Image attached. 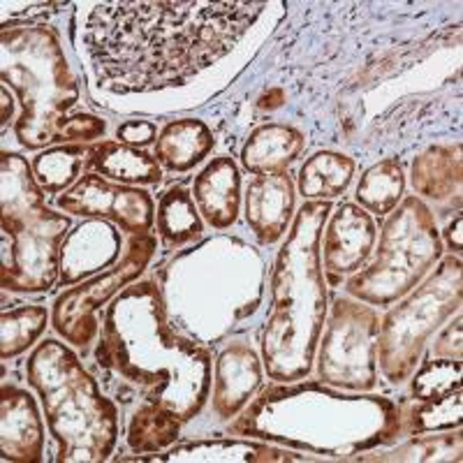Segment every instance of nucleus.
I'll return each instance as SVG.
<instances>
[{
  "instance_id": "1",
  "label": "nucleus",
  "mask_w": 463,
  "mask_h": 463,
  "mask_svg": "<svg viewBox=\"0 0 463 463\" xmlns=\"http://www.w3.org/2000/svg\"><path fill=\"white\" fill-rule=\"evenodd\" d=\"M267 3H100L84 24V47L100 89L153 93L184 86L225 58Z\"/></svg>"
},
{
  "instance_id": "2",
  "label": "nucleus",
  "mask_w": 463,
  "mask_h": 463,
  "mask_svg": "<svg viewBox=\"0 0 463 463\" xmlns=\"http://www.w3.org/2000/svg\"><path fill=\"white\" fill-rule=\"evenodd\" d=\"M95 359L107 387L126 403L139 396L188 421L209 401L211 350L169 322L153 280L130 285L109 301Z\"/></svg>"
},
{
  "instance_id": "3",
  "label": "nucleus",
  "mask_w": 463,
  "mask_h": 463,
  "mask_svg": "<svg viewBox=\"0 0 463 463\" xmlns=\"http://www.w3.org/2000/svg\"><path fill=\"white\" fill-rule=\"evenodd\" d=\"M289 384L262 390L230 431L325 457L359 454L401 433V408L394 401L369 392L343 394L322 383Z\"/></svg>"
},
{
  "instance_id": "4",
  "label": "nucleus",
  "mask_w": 463,
  "mask_h": 463,
  "mask_svg": "<svg viewBox=\"0 0 463 463\" xmlns=\"http://www.w3.org/2000/svg\"><path fill=\"white\" fill-rule=\"evenodd\" d=\"M332 211V202H304L276 255L271 313L262 329L264 371L276 383H297L313 371L329 311L320 241Z\"/></svg>"
},
{
  "instance_id": "5",
  "label": "nucleus",
  "mask_w": 463,
  "mask_h": 463,
  "mask_svg": "<svg viewBox=\"0 0 463 463\" xmlns=\"http://www.w3.org/2000/svg\"><path fill=\"white\" fill-rule=\"evenodd\" d=\"M26 380L43 401L56 461L100 463L111 457L118 408L65 343H40L26 362Z\"/></svg>"
},
{
  "instance_id": "6",
  "label": "nucleus",
  "mask_w": 463,
  "mask_h": 463,
  "mask_svg": "<svg viewBox=\"0 0 463 463\" xmlns=\"http://www.w3.org/2000/svg\"><path fill=\"white\" fill-rule=\"evenodd\" d=\"M0 285L35 295L61 280V250L70 234L65 213L47 206L33 165L19 153H0Z\"/></svg>"
},
{
  "instance_id": "7",
  "label": "nucleus",
  "mask_w": 463,
  "mask_h": 463,
  "mask_svg": "<svg viewBox=\"0 0 463 463\" xmlns=\"http://www.w3.org/2000/svg\"><path fill=\"white\" fill-rule=\"evenodd\" d=\"M0 77L22 105L14 123L16 142L26 151L56 144L68 111L80 102V81L70 70L58 33L33 22L3 26Z\"/></svg>"
},
{
  "instance_id": "8",
  "label": "nucleus",
  "mask_w": 463,
  "mask_h": 463,
  "mask_svg": "<svg viewBox=\"0 0 463 463\" xmlns=\"http://www.w3.org/2000/svg\"><path fill=\"white\" fill-rule=\"evenodd\" d=\"M442 253L445 243L431 209L421 197H403L380 230L375 260L345 280V292L364 304L387 308L427 279Z\"/></svg>"
},
{
  "instance_id": "9",
  "label": "nucleus",
  "mask_w": 463,
  "mask_h": 463,
  "mask_svg": "<svg viewBox=\"0 0 463 463\" xmlns=\"http://www.w3.org/2000/svg\"><path fill=\"white\" fill-rule=\"evenodd\" d=\"M463 264L458 255L438 262L427 279L399 299L380 320L378 366L392 384H403L415 373L429 338L452 316L461 313Z\"/></svg>"
},
{
  "instance_id": "10",
  "label": "nucleus",
  "mask_w": 463,
  "mask_h": 463,
  "mask_svg": "<svg viewBox=\"0 0 463 463\" xmlns=\"http://www.w3.org/2000/svg\"><path fill=\"white\" fill-rule=\"evenodd\" d=\"M380 316L373 306L338 297L317 343V378L343 392L378 387Z\"/></svg>"
},
{
  "instance_id": "11",
  "label": "nucleus",
  "mask_w": 463,
  "mask_h": 463,
  "mask_svg": "<svg viewBox=\"0 0 463 463\" xmlns=\"http://www.w3.org/2000/svg\"><path fill=\"white\" fill-rule=\"evenodd\" d=\"M156 250L158 239L153 234H132L126 253L114 267L56 297L52 306L53 332L77 347L90 345L100 329L95 313L146 271Z\"/></svg>"
},
{
  "instance_id": "12",
  "label": "nucleus",
  "mask_w": 463,
  "mask_h": 463,
  "mask_svg": "<svg viewBox=\"0 0 463 463\" xmlns=\"http://www.w3.org/2000/svg\"><path fill=\"white\" fill-rule=\"evenodd\" d=\"M56 206L65 213L93 221H107L128 234H148L156 225V204L146 190L86 172L70 190L56 195Z\"/></svg>"
},
{
  "instance_id": "13",
  "label": "nucleus",
  "mask_w": 463,
  "mask_h": 463,
  "mask_svg": "<svg viewBox=\"0 0 463 463\" xmlns=\"http://www.w3.org/2000/svg\"><path fill=\"white\" fill-rule=\"evenodd\" d=\"M378 241V227L369 211L343 202L326 218L322 230L320 253L326 285H341L343 279L357 274L369 262Z\"/></svg>"
},
{
  "instance_id": "14",
  "label": "nucleus",
  "mask_w": 463,
  "mask_h": 463,
  "mask_svg": "<svg viewBox=\"0 0 463 463\" xmlns=\"http://www.w3.org/2000/svg\"><path fill=\"white\" fill-rule=\"evenodd\" d=\"M246 222L262 246H274L295 221V181L289 172L253 176L246 185Z\"/></svg>"
},
{
  "instance_id": "15",
  "label": "nucleus",
  "mask_w": 463,
  "mask_h": 463,
  "mask_svg": "<svg viewBox=\"0 0 463 463\" xmlns=\"http://www.w3.org/2000/svg\"><path fill=\"white\" fill-rule=\"evenodd\" d=\"M121 232L107 221L81 222L70 232L61 250V288H72L81 279L100 274L121 260Z\"/></svg>"
},
{
  "instance_id": "16",
  "label": "nucleus",
  "mask_w": 463,
  "mask_h": 463,
  "mask_svg": "<svg viewBox=\"0 0 463 463\" xmlns=\"http://www.w3.org/2000/svg\"><path fill=\"white\" fill-rule=\"evenodd\" d=\"M262 387V362L253 347L243 341H232L218 354L213 378V412L218 420H234L246 411Z\"/></svg>"
},
{
  "instance_id": "17",
  "label": "nucleus",
  "mask_w": 463,
  "mask_h": 463,
  "mask_svg": "<svg viewBox=\"0 0 463 463\" xmlns=\"http://www.w3.org/2000/svg\"><path fill=\"white\" fill-rule=\"evenodd\" d=\"M0 449L5 461L44 458V424L35 399L14 384H3L0 392Z\"/></svg>"
},
{
  "instance_id": "18",
  "label": "nucleus",
  "mask_w": 463,
  "mask_h": 463,
  "mask_svg": "<svg viewBox=\"0 0 463 463\" xmlns=\"http://www.w3.org/2000/svg\"><path fill=\"white\" fill-rule=\"evenodd\" d=\"M193 200L202 221L213 230H230L241 211V172L234 158L218 156L195 176Z\"/></svg>"
},
{
  "instance_id": "19",
  "label": "nucleus",
  "mask_w": 463,
  "mask_h": 463,
  "mask_svg": "<svg viewBox=\"0 0 463 463\" xmlns=\"http://www.w3.org/2000/svg\"><path fill=\"white\" fill-rule=\"evenodd\" d=\"M304 148L306 137L301 130L288 123H264L250 132L241 146V165L255 176L289 172Z\"/></svg>"
},
{
  "instance_id": "20",
  "label": "nucleus",
  "mask_w": 463,
  "mask_h": 463,
  "mask_svg": "<svg viewBox=\"0 0 463 463\" xmlns=\"http://www.w3.org/2000/svg\"><path fill=\"white\" fill-rule=\"evenodd\" d=\"M100 174L105 179L123 185H158L163 181V167L156 156L144 148H132L118 139L90 144L84 174Z\"/></svg>"
},
{
  "instance_id": "21",
  "label": "nucleus",
  "mask_w": 463,
  "mask_h": 463,
  "mask_svg": "<svg viewBox=\"0 0 463 463\" xmlns=\"http://www.w3.org/2000/svg\"><path fill=\"white\" fill-rule=\"evenodd\" d=\"M411 181L417 197L449 202L461 200L463 184V156L461 144H433L421 151L411 169Z\"/></svg>"
},
{
  "instance_id": "22",
  "label": "nucleus",
  "mask_w": 463,
  "mask_h": 463,
  "mask_svg": "<svg viewBox=\"0 0 463 463\" xmlns=\"http://www.w3.org/2000/svg\"><path fill=\"white\" fill-rule=\"evenodd\" d=\"M216 146L213 132L200 118L169 121L156 139V160L172 174H185L195 169Z\"/></svg>"
},
{
  "instance_id": "23",
  "label": "nucleus",
  "mask_w": 463,
  "mask_h": 463,
  "mask_svg": "<svg viewBox=\"0 0 463 463\" xmlns=\"http://www.w3.org/2000/svg\"><path fill=\"white\" fill-rule=\"evenodd\" d=\"M289 449L246 440H200L179 445L165 457H135V461H299Z\"/></svg>"
},
{
  "instance_id": "24",
  "label": "nucleus",
  "mask_w": 463,
  "mask_h": 463,
  "mask_svg": "<svg viewBox=\"0 0 463 463\" xmlns=\"http://www.w3.org/2000/svg\"><path fill=\"white\" fill-rule=\"evenodd\" d=\"M354 179V160L336 151H317L299 169V195L306 202H332L345 195Z\"/></svg>"
},
{
  "instance_id": "25",
  "label": "nucleus",
  "mask_w": 463,
  "mask_h": 463,
  "mask_svg": "<svg viewBox=\"0 0 463 463\" xmlns=\"http://www.w3.org/2000/svg\"><path fill=\"white\" fill-rule=\"evenodd\" d=\"M158 237L167 250H179L204 234V221L197 211L193 193L185 185H172L160 197L156 213Z\"/></svg>"
},
{
  "instance_id": "26",
  "label": "nucleus",
  "mask_w": 463,
  "mask_h": 463,
  "mask_svg": "<svg viewBox=\"0 0 463 463\" xmlns=\"http://www.w3.org/2000/svg\"><path fill=\"white\" fill-rule=\"evenodd\" d=\"M405 193V172L399 158H384L371 165L359 179L354 200L373 216H390Z\"/></svg>"
},
{
  "instance_id": "27",
  "label": "nucleus",
  "mask_w": 463,
  "mask_h": 463,
  "mask_svg": "<svg viewBox=\"0 0 463 463\" xmlns=\"http://www.w3.org/2000/svg\"><path fill=\"white\" fill-rule=\"evenodd\" d=\"M181 420L163 405L144 403L128 421V448L137 454H156L172 448L179 440Z\"/></svg>"
},
{
  "instance_id": "28",
  "label": "nucleus",
  "mask_w": 463,
  "mask_h": 463,
  "mask_svg": "<svg viewBox=\"0 0 463 463\" xmlns=\"http://www.w3.org/2000/svg\"><path fill=\"white\" fill-rule=\"evenodd\" d=\"M89 148L84 144H63L37 153L33 158V174L47 195H61L81 179Z\"/></svg>"
},
{
  "instance_id": "29",
  "label": "nucleus",
  "mask_w": 463,
  "mask_h": 463,
  "mask_svg": "<svg viewBox=\"0 0 463 463\" xmlns=\"http://www.w3.org/2000/svg\"><path fill=\"white\" fill-rule=\"evenodd\" d=\"M52 311L44 306L28 304L3 311L0 316V359H14L24 354L28 347L35 345V341L44 334Z\"/></svg>"
},
{
  "instance_id": "30",
  "label": "nucleus",
  "mask_w": 463,
  "mask_h": 463,
  "mask_svg": "<svg viewBox=\"0 0 463 463\" xmlns=\"http://www.w3.org/2000/svg\"><path fill=\"white\" fill-rule=\"evenodd\" d=\"M461 427V390L438 401H420L412 411L401 412V431L408 436Z\"/></svg>"
},
{
  "instance_id": "31",
  "label": "nucleus",
  "mask_w": 463,
  "mask_h": 463,
  "mask_svg": "<svg viewBox=\"0 0 463 463\" xmlns=\"http://www.w3.org/2000/svg\"><path fill=\"white\" fill-rule=\"evenodd\" d=\"M461 362L458 359H431L424 362L417 375L412 378V399L415 401H438L442 396L461 390Z\"/></svg>"
},
{
  "instance_id": "32",
  "label": "nucleus",
  "mask_w": 463,
  "mask_h": 463,
  "mask_svg": "<svg viewBox=\"0 0 463 463\" xmlns=\"http://www.w3.org/2000/svg\"><path fill=\"white\" fill-rule=\"evenodd\" d=\"M107 130V123L93 114H74L68 116L58 132L56 144H80L90 139L102 137Z\"/></svg>"
},
{
  "instance_id": "33",
  "label": "nucleus",
  "mask_w": 463,
  "mask_h": 463,
  "mask_svg": "<svg viewBox=\"0 0 463 463\" xmlns=\"http://www.w3.org/2000/svg\"><path fill=\"white\" fill-rule=\"evenodd\" d=\"M463 320H461V313H457V317H454V322H449L448 326H445V332L440 334V336L436 338V343H433L431 353H429V357H438V359H458L461 362L463 357Z\"/></svg>"
},
{
  "instance_id": "34",
  "label": "nucleus",
  "mask_w": 463,
  "mask_h": 463,
  "mask_svg": "<svg viewBox=\"0 0 463 463\" xmlns=\"http://www.w3.org/2000/svg\"><path fill=\"white\" fill-rule=\"evenodd\" d=\"M116 139L132 148H146L158 139V128L151 121H126L116 128Z\"/></svg>"
},
{
  "instance_id": "35",
  "label": "nucleus",
  "mask_w": 463,
  "mask_h": 463,
  "mask_svg": "<svg viewBox=\"0 0 463 463\" xmlns=\"http://www.w3.org/2000/svg\"><path fill=\"white\" fill-rule=\"evenodd\" d=\"M461 230H463V216L458 213V216L454 218L448 227H445V232H440V239H445V243H448V250L452 255L461 253V248H463Z\"/></svg>"
},
{
  "instance_id": "36",
  "label": "nucleus",
  "mask_w": 463,
  "mask_h": 463,
  "mask_svg": "<svg viewBox=\"0 0 463 463\" xmlns=\"http://www.w3.org/2000/svg\"><path fill=\"white\" fill-rule=\"evenodd\" d=\"M0 95H3V126H7V121L12 118V111H14V105H12L14 100L7 95V86H3Z\"/></svg>"
}]
</instances>
